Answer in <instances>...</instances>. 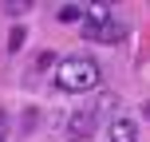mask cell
<instances>
[{
  "instance_id": "52a82bcc",
  "label": "cell",
  "mask_w": 150,
  "mask_h": 142,
  "mask_svg": "<svg viewBox=\"0 0 150 142\" xmlns=\"http://www.w3.org/2000/svg\"><path fill=\"white\" fill-rule=\"evenodd\" d=\"M0 142H8V114L0 111Z\"/></svg>"
},
{
  "instance_id": "6da1fadb",
  "label": "cell",
  "mask_w": 150,
  "mask_h": 142,
  "mask_svg": "<svg viewBox=\"0 0 150 142\" xmlns=\"http://www.w3.org/2000/svg\"><path fill=\"white\" fill-rule=\"evenodd\" d=\"M99 79H103V71H99V63L91 59V55H67V59H59V67H55V83H59L63 91H75V95L95 91Z\"/></svg>"
},
{
  "instance_id": "8992f818",
  "label": "cell",
  "mask_w": 150,
  "mask_h": 142,
  "mask_svg": "<svg viewBox=\"0 0 150 142\" xmlns=\"http://www.w3.org/2000/svg\"><path fill=\"white\" fill-rule=\"evenodd\" d=\"M83 16H87V4H79V0H67V4L55 8V20L59 24H75V20H83Z\"/></svg>"
},
{
  "instance_id": "277c9868",
  "label": "cell",
  "mask_w": 150,
  "mask_h": 142,
  "mask_svg": "<svg viewBox=\"0 0 150 142\" xmlns=\"http://www.w3.org/2000/svg\"><path fill=\"white\" fill-rule=\"evenodd\" d=\"M111 142H138V122L127 119V114L111 119Z\"/></svg>"
},
{
  "instance_id": "7a4b0ae2",
  "label": "cell",
  "mask_w": 150,
  "mask_h": 142,
  "mask_svg": "<svg viewBox=\"0 0 150 142\" xmlns=\"http://www.w3.org/2000/svg\"><path fill=\"white\" fill-rule=\"evenodd\" d=\"M95 126H99L95 107H83V111H75L71 119H67V134L71 138H95Z\"/></svg>"
},
{
  "instance_id": "ba28073f",
  "label": "cell",
  "mask_w": 150,
  "mask_h": 142,
  "mask_svg": "<svg viewBox=\"0 0 150 142\" xmlns=\"http://www.w3.org/2000/svg\"><path fill=\"white\" fill-rule=\"evenodd\" d=\"M142 114H146V119H150V103H146V107H142Z\"/></svg>"
},
{
  "instance_id": "5b68a950",
  "label": "cell",
  "mask_w": 150,
  "mask_h": 142,
  "mask_svg": "<svg viewBox=\"0 0 150 142\" xmlns=\"http://www.w3.org/2000/svg\"><path fill=\"white\" fill-rule=\"evenodd\" d=\"M91 40H95V44H119V40H127V24H122V20H111V24H103Z\"/></svg>"
},
{
  "instance_id": "3957f363",
  "label": "cell",
  "mask_w": 150,
  "mask_h": 142,
  "mask_svg": "<svg viewBox=\"0 0 150 142\" xmlns=\"http://www.w3.org/2000/svg\"><path fill=\"white\" fill-rule=\"evenodd\" d=\"M111 20H115V16H111V4H91L87 16H83V32H87V40L95 36L103 24H111Z\"/></svg>"
}]
</instances>
